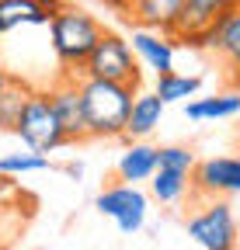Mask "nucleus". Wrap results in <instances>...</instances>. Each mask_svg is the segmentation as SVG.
<instances>
[{"instance_id":"nucleus-1","label":"nucleus","mask_w":240,"mask_h":250,"mask_svg":"<svg viewBox=\"0 0 240 250\" xmlns=\"http://www.w3.org/2000/svg\"><path fill=\"white\" fill-rule=\"evenodd\" d=\"M105 35V24L77 4H63L49 21V42L52 56L63 66V77H80V66L87 62L91 49Z\"/></svg>"},{"instance_id":"nucleus-2","label":"nucleus","mask_w":240,"mask_h":250,"mask_svg":"<svg viewBox=\"0 0 240 250\" xmlns=\"http://www.w3.org/2000/svg\"><path fill=\"white\" fill-rule=\"evenodd\" d=\"M132 87L111 83V80H91L80 77V101L87 118V136L91 139H122L126 118L132 108Z\"/></svg>"},{"instance_id":"nucleus-3","label":"nucleus","mask_w":240,"mask_h":250,"mask_svg":"<svg viewBox=\"0 0 240 250\" xmlns=\"http://www.w3.org/2000/svg\"><path fill=\"white\" fill-rule=\"evenodd\" d=\"M14 136L24 143V149L32 153H52L59 146H70L66 136H63V125H59L56 111H52V101H49V87L42 90H28L24 98V108L18 115V125H14Z\"/></svg>"},{"instance_id":"nucleus-4","label":"nucleus","mask_w":240,"mask_h":250,"mask_svg":"<svg viewBox=\"0 0 240 250\" xmlns=\"http://www.w3.org/2000/svg\"><path fill=\"white\" fill-rule=\"evenodd\" d=\"M80 77L126 83V87H132V90H139V83H143L139 59L132 56V49H129L126 35H118V31H105V35L98 39V45L91 49L87 62L80 66Z\"/></svg>"},{"instance_id":"nucleus-5","label":"nucleus","mask_w":240,"mask_h":250,"mask_svg":"<svg viewBox=\"0 0 240 250\" xmlns=\"http://www.w3.org/2000/svg\"><path fill=\"white\" fill-rule=\"evenodd\" d=\"M188 236L202 250H240V226L226 198H209L185 219Z\"/></svg>"},{"instance_id":"nucleus-6","label":"nucleus","mask_w":240,"mask_h":250,"mask_svg":"<svg viewBox=\"0 0 240 250\" xmlns=\"http://www.w3.org/2000/svg\"><path fill=\"white\" fill-rule=\"evenodd\" d=\"M94 208L108 219H115V226L122 229L126 236L139 233L146 223V212H150V198L146 191H139V184H122L115 181L108 188H101V195L94 198Z\"/></svg>"},{"instance_id":"nucleus-7","label":"nucleus","mask_w":240,"mask_h":250,"mask_svg":"<svg viewBox=\"0 0 240 250\" xmlns=\"http://www.w3.org/2000/svg\"><path fill=\"white\" fill-rule=\"evenodd\" d=\"M192 191L202 198L240 195V153L237 156H209L192 170Z\"/></svg>"},{"instance_id":"nucleus-8","label":"nucleus","mask_w":240,"mask_h":250,"mask_svg":"<svg viewBox=\"0 0 240 250\" xmlns=\"http://www.w3.org/2000/svg\"><path fill=\"white\" fill-rule=\"evenodd\" d=\"M185 45L188 49H213L226 62V70H233V80H240V4L230 14H223L213 28H205L202 35L188 39Z\"/></svg>"},{"instance_id":"nucleus-9","label":"nucleus","mask_w":240,"mask_h":250,"mask_svg":"<svg viewBox=\"0 0 240 250\" xmlns=\"http://www.w3.org/2000/svg\"><path fill=\"white\" fill-rule=\"evenodd\" d=\"M49 101H52V111H56L59 125H63L66 143L91 139L87 136V118H84V101H80V77H59L49 87Z\"/></svg>"},{"instance_id":"nucleus-10","label":"nucleus","mask_w":240,"mask_h":250,"mask_svg":"<svg viewBox=\"0 0 240 250\" xmlns=\"http://www.w3.org/2000/svg\"><path fill=\"white\" fill-rule=\"evenodd\" d=\"M126 42H129L132 56L139 59V66H146L153 77L174 70L177 42H174L171 35H160V31H150V28H132V35H129Z\"/></svg>"},{"instance_id":"nucleus-11","label":"nucleus","mask_w":240,"mask_h":250,"mask_svg":"<svg viewBox=\"0 0 240 250\" xmlns=\"http://www.w3.org/2000/svg\"><path fill=\"white\" fill-rule=\"evenodd\" d=\"M240 0H185L181 4V21H177V31H174V42H188L195 35H202L205 28H213L223 14H230Z\"/></svg>"},{"instance_id":"nucleus-12","label":"nucleus","mask_w":240,"mask_h":250,"mask_svg":"<svg viewBox=\"0 0 240 250\" xmlns=\"http://www.w3.org/2000/svg\"><path fill=\"white\" fill-rule=\"evenodd\" d=\"M63 0H0V35L21 24H49Z\"/></svg>"},{"instance_id":"nucleus-13","label":"nucleus","mask_w":240,"mask_h":250,"mask_svg":"<svg viewBox=\"0 0 240 250\" xmlns=\"http://www.w3.org/2000/svg\"><path fill=\"white\" fill-rule=\"evenodd\" d=\"M164 101L157 98L153 90H136L132 94V108H129V118H126V136L129 143L136 139H146L153 129H160V122H164Z\"/></svg>"},{"instance_id":"nucleus-14","label":"nucleus","mask_w":240,"mask_h":250,"mask_svg":"<svg viewBox=\"0 0 240 250\" xmlns=\"http://www.w3.org/2000/svg\"><path fill=\"white\" fill-rule=\"evenodd\" d=\"M181 4L185 0H139V4H132L129 21H136L139 28H150V31H160V35L174 39L177 21H181Z\"/></svg>"},{"instance_id":"nucleus-15","label":"nucleus","mask_w":240,"mask_h":250,"mask_svg":"<svg viewBox=\"0 0 240 250\" xmlns=\"http://www.w3.org/2000/svg\"><path fill=\"white\" fill-rule=\"evenodd\" d=\"M153 174H157V146H150L146 139L129 143V149L115 164V177L122 184H139V181H150Z\"/></svg>"},{"instance_id":"nucleus-16","label":"nucleus","mask_w":240,"mask_h":250,"mask_svg":"<svg viewBox=\"0 0 240 250\" xmlns=\"http://www.w3.org/2000/svg\"><path fill=\"white\" fill-rule=\"evenodd\" d=\"M185 115L192 122H219V118H237L240 115V90L213 94V98H192L185 101Z\"/></svg>"},{"instance_id":"nucleus-17","label":"nucleus","mask_w":240,"mask_h":250,"mask_svg":"<svg viewBox=\"0 0 240 250\" xmlns=\"http://www.w3.org/2000/svg\"><path fill=\"white\" fill-rule=\"evenodd\" d=\"M198 90H202V80H198V77H192V73H177V70L160 73V77L153 80V94H157L164 104H185V101L195 98Z\"/></svg>"},{"instance_id":"nucleus-18","label":"nucleus","mask_w":240,"mask_h":250,"mask_svg":"<svg viewBox=\"0 0 240 250\" xmlns=\"http://www.w3.org/2000/svg\"><path fill=\"white\" fill-rule=\"evenodd\" d=\"M188 191H192V174H188V170L157 167V174L150 177V195H153L160 205H177Z\"/></svg>"},{"instance_id":"nucleus-19","label":"nucleus","mask_w":240,"mask_h":250,"mask_svg":"<svg viewBox=\"0 0 240 250\" xmlns=\"http://www.w3.org/2000/svg\"><path fill=\"white\" fill-rule=\"evenodd\" d=\"M28 90H32V87H28L24 80H18V77H11V83L0 90V129H4V132H14Z\"/></svg>"},{"instance_id":"nucleus-20","label":"nucleus","mask_w":240,"mask_h":250,"mask_svg":"<svg viewBox=\"0 0 240 250\" xmlns=\"http://www.w3.org/2000/svg\"><path fill=\"white\" fill-rule=\"evenodd\" d=\"M49 167H52V164H49V156H45V153H32V149L0 156V174H7V177L35 174V170H49Z\"/></svg>"},{"instance_id":"nucleus-21","label":"nucleus","mask_w":240,"mask_h":250,"mask_svg":"<svg viewBox=\"0 0 240 250\" xmlns=\"http://www.w3.org/2000/svg\"><path fill=\"white\" fill-rule=\"evenodd\" d=\"M195 153L188 149V146H177V143H171V146H157V167H167V170H195Z\"/></svg>"},{"instance_id":"nucleus-22","label":"nucleus","mask_w":240,"mask_h":250,"mask_svg":"<svg viewBox=\"0 0 240 250\" xmlns=\"http://www.w3.org/2000/svg\"><path fill=\"white\" fill-rule=\"evenodd\" d=\"M24 191H21V184L18 177H7V174H0V212H14L21 205Z\"/></svg>"},{"instance_id":"nucleus-23","label":"nucleus","mask_w":240,"mask_h":250,"mask_svg":"<svg viewBox=\"0 0 240 250\" xmlns=\"http://www.w3.org/2000/svg\"><path fill=\"white\" fill-rule=\"evenodd\" d=\"M18 226H24L21 208H14V212H0V250L11 243V236L18 233Z\"/></svg>"},{"instance_id":"nucleus-24","label":"nucleus","mask_w":240,"mask_h":250,"mask_svg":"<svg viewBox=\"0 0 240 250\" xmlns=\"http://www.w3.org/2000/svg\"><path fill=\"white\" fill-rule=\"evenodd\" d=\"M101 4H108V7H111V11H115V14H122V18H126V21H129V14H132V7H129V4H126V0H101Z\"/></svg>"},{"instance_id":"nucleus-25","label":"nucleus","mask_w":240,"mask_h":250,"mask_svg":"<svg viewBox=\"0 0 240 250\" xmlns=\"http://www.w3.org/2000/svg\"><path fill=\"white\" fill-rule=\"evenodd\" d=\"M66 174L80 181V177H84V164H66Z\"/></svg>"},{"instance_id":"nucleus-26","label":"nucleus","mask_w":240,"mask_h":250,"mask_svg":"<svg viewBox=\"0 0 240 250\" xmlns=\"http://www.w3.org/2000/svg\"><path fill=\"white\" fill-rule=\"evenodd\" d=\"M7 83H11V73H7V70H4V66H0V90H4V87H7Z\"/></svg>"},{"instance_id":"nucleus-27","label":"nucleus","mask_w":240,"mask_h":250,"mask_svg":"<svg viewBox=\"0 0 240 250\" xmlns=\"http://www.w3.org/2000/svg\"><path fill=\"white\" fill-rule=\"evenodd\" d=\"M126 4H129V7H132V4H139V0H126Z\"/></svg>"},{"instance_id":"nucleus-28","label":"nucleus","mask_w":240,"mask_h":250,"mask_svg":"<svg viewBox=\"0 0 240 250\" xmlns=\"http://www.w3.org/2000/svg\"><path fill=\"white\" fill-rule=\"evenodd\" d=\"M237 83H240V80H237Z\"/></svg>"}]
</instances>
